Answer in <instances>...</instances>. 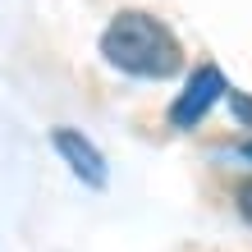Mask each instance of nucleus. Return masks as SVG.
Wrapping results in <instances>:
<instances>
[{
    "mask_svg": "<svg viewBox=\"0 0 252 252\" xmlns=\"http://www.w3.org/2000/svg\"><path fill=\"white\" fill-rule=\"evenodd\" d=\"M220 96H225V73H220L216 64H202V69L188 78L184 96L170 106V124H174V128H192L202 115H211V106H216Z\"/></svg>",
    "mask_w": 252,
    "mask_h": 252,
    "instance_id": "2",
    "label": "nucleus"
},
{
    "mask_svg": "<svg viewBox=\"0 0 252 252\" xmlns=\"http://www.w3.org/2000/svg\"><path fill=\"white\" fill-rule=\"evenodd\" d=\"M101 55L115 69L133 73V78H170L184 64V51L174 41V32L160 19L138 14V9L110 19V28L101 32Z\"/></svg>",
    "mask_w": 252,
    "mask_h": 252,
    "instance_id": "1",
    "label": "nucleus"
},
{
    "mask_svg": "<svg viewBox=\"0 0 252 252\" xmlns=\"http://www.w3.org/2000/svg\"><path fill=\"white\" fill-rule=\"evenodd\" d=\"M243 156H248V160H252V142H248V147H243Z\"/></svg>",
    "mask_w": 252,
    "mask_h": 252,
    "instance_id": "6",
    "label": "nucleus"
},
{
    "mask_svg": "<svg viewBox=\"0 0 252 252\" xmlns=\"http://www.w3.org/2000/svg\"><path fill=\"white\" fill-rule=\"evenodd\" d=\"M51 142H55V152L64 156V165H73V174H78L87 188H106V160H101V152L78 128H55Z\"/></svg>",
    "mask_w": 252,
    "mask_h": 252,
    "instance_id": "3",
    "label": "nucleus"
},
{
    "mask_svg": "<svg viewBox=\"0 0 252 252\" xmlns=\"http://www.w3.org/2000/svg\"><path fill=\"white\" fill-rule=\"evenodd\" d=\"M239 211L248 216V225H252V179H248V184H239Z\"/></svg>",
    "mask_w": 252,
    "mask_h": 252,
    "instance_id": "4",
    "label": "nucleus"
},
{
    "mask_svg": "<svg viewBox=\"0 0 252 252\" xmlns=\"http://www.w3.org/2000/svg\"><path fill=\"white\" fill-rule=\"evenodd\" d=\"M234 110H239L243 124H252V96H234Z\"/></svg>",
    "mask_w": 252,
    "mask_h": 252,
    "instance_id": "5",
    "label": "nucleus"
}]
</instances>
